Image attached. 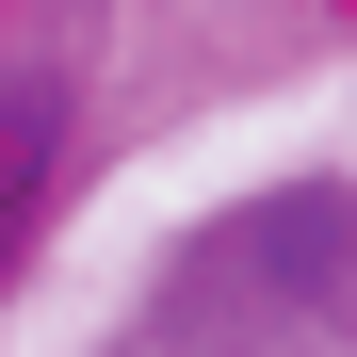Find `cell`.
<instances>
[{
	"label": "cell",
	"mask_w": 357,
	"mask_h": 357,
	"mask_svg": "<svg viewBox=\"0 0 357 357\" xmlns=\"http://www.w3.org/2000/svg\"><path fill=\"white\" fill-rule=\"evenodd\" d=\"M49 130H66V98H49V82H0V195L49 162Z\"/></svg>",
	"instance_id": "6da1fadb"
}]
</instances>
